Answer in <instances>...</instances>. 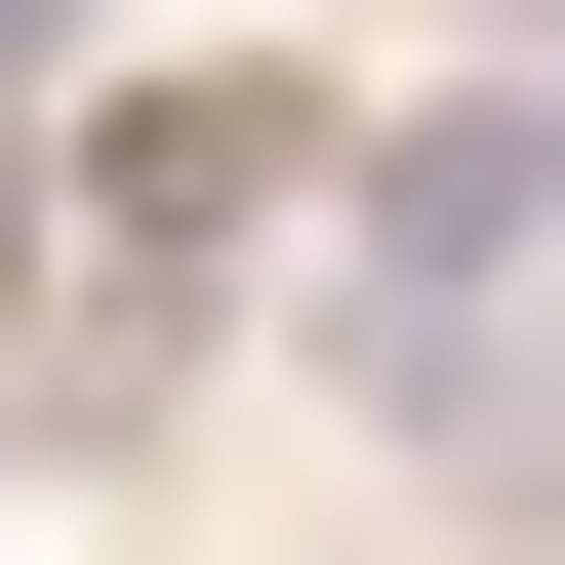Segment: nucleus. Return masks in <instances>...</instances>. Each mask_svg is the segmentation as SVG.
<instances>
[{
    "mask_svg": "<svg viewBox=\"0 0 565 565\" xmlns=\"http://www.w3.org/2000/svg\"><path fill=\"white\" fill-rule=\"evenodd\" d=\"M41 41H82V0H0V82H41Z\"/></svg>",
    "mask_w": 565,
    "mask_h": 565,
    "instance_id": "nucleus-1",
    "label": "nucleus"
}]
</instances>
